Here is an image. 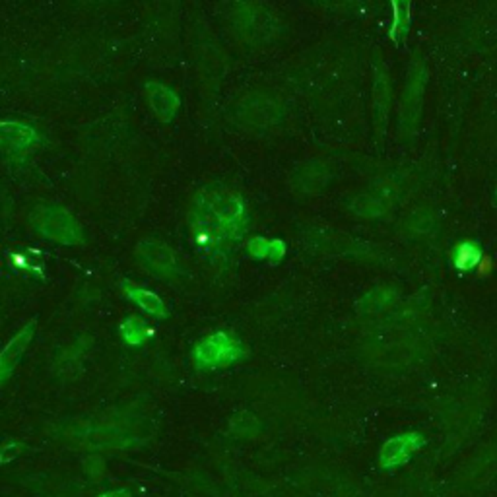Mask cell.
Returning <instances> with one entry per match:
<instances>
[{
	"mask_svg": "<svg viewBox=\"0 0 497 497\" xmlns=\"http://www.w3.org/2000/svg\"><path fill=\"white\" fill-rule=\"evenodd\" d=\"M39 220L43 222L41 229L49 238H55L58 241H74L78 238V229L74 226L72 218H68L58 208H47L43 212V218H39Z\"/></svg>",
	"mask_w": 497,
	"mask_h": 497,
	"instance_id": "6da1fadb",
	"label": "cell"
},
{
	"mask_svg": "<svg viewBox=\"0 0 497 497\" xmlns=\"http://www.w3.org/2000/svg\"><path fill=\"white\" fill-rule=\"evenodd\" d=\"M140 255L148 262V266H152L154 270H170L171 266H173V255L163 245L154 243V241L142 243L140 245Z\"/></svg>",
	"mask_w": 497,
	"mask_h": 497,
	"instance_id": "7a4b0ae2",
	"label": "cell"
},
{
	"mask_svg": "<svg viewBox=\"0 0 497 497\" xmlns=\"http://www.w3.org/2000/svg\"><path fill=\"white\" fill-rule=\"evenodd\" d=\"M126 290H128V295L135 299L138 305L142 307L144 311L152 313V315H159L163 316V303L159 301V297L156 294H150L146 290H138V288H132L126 284Z\"/></svg>",
	"mask_w": 497,
	"mask_h": 497,
	"instance_id": "3957f363",
	"label": "cell"
},
{
	"mask_svg": "<svg viewBox=\"0 0 497 497\" xmlns=\"http://www.w3.org/2000/svg\"><path fill=\"white\" fill-rule=\"evenodd\" d=\"M150 90H154L152 93V102H154V107L163 119H167L170 115H173L175 107H177V97L171 93V91L163 90L161 86H150Z\"/></svg>",
	"mask_w": 497,
	"mask_h": 497,
	"instance_id": "277c9868",
	"label": "cell"
},
{
	"mask_svg": "<svg viewBox=\"0 0 497 497\" xmlns=\"http://www.w3.org/2000/svg\"><path fill=\"white\" fill-rule=\"evenodd\" d=\"M478 259H480V255L472 245H463L456 253V266L459 268H470L478 262Z\"/></svg>",
	"mask_w": 497,
	"mask_h": 497,
	"instance_id": "5b68a950",
	"label": "cell"
},
{
	"mask_svg": "<svg viewBox=\"0 0 497 497\" xmlns=\"http://www.w3.org/2000/svg\"><path fill=\"white\" fill-rule=\"evenodd\" d=\"M487 270H492V260L486 257V259H482L480 266H478V274H480V276H484Z\"/></svg>",
	"mask_w": 497,
	"mask_h": 497,
	"instance_id": "8992f818",
	"label": "cell"
}]
</instances>
